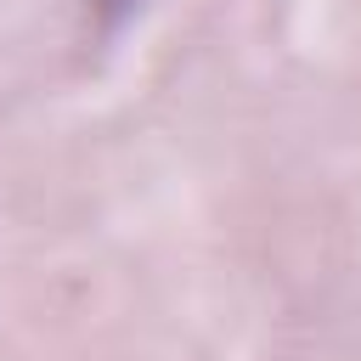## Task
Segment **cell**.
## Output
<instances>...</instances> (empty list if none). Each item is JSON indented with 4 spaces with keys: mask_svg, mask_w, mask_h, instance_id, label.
Returning <instances> with one entry per match:
<instances>
[{
    "mask_svg": "<svg viewBox=\"0 0 361 361\" xmlns=\"http://www.w3.org/2000/svg\"><path fill=\"white\" fill-rule=\"evenodd\" d=\"M90 6L102 11V23H124V17H130V11L141 6V0H90Z\"/></svg>",
    "mask_w": 361,
    "mask_h": 361,
    "instance_id": "6da1fadb",
    "label": "cell"
}]
</instances>
